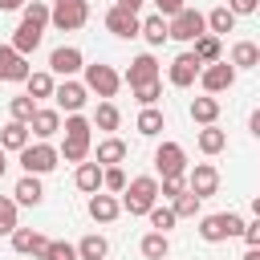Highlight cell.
<instances>
[{"instance_id":"cell-3","label":"cell","mask_w":260,"mask_h":260,"mask_svg":"<svg viewBox=\"0 0 260 260\" xmlns=\"http://www.w3.org/2000/svg\"><path fill=\"white\" fill-rule=\"evenodd\" d=\"M61 162V154H57V146H49V142H28L24 150H20V167H24V175H49L53 167Z\"/></svg>"},{"instance_id":"cell-40","label":"cell","mask_w":260,"mask_h":260,"mask_svg":"<svg viewBox=\"0 0 260 260\" xmlns=\"http://www.w3.org/2000/svg\"><path fill=\"white\" fill-rule=\"evenodd\" d=\"M8 110H12V122H24V126H28V118L37 114V102H32L28 93H20V98L8 102Z\"/></svg>"},{"instance_id":"cell-13","label":"cell","mask_w":260,"mask_h":260,"mask_svg":"<svg viewBox=\"0 0 260 260\" xmlns=\"http://www.w3.org/2000/svg\"><path fill=\"white\" fill-rule=\"evenodd\" d=\"M28 134H37V142H49L53 134H61V110L37 106V114L28 118Z\"/></svg>"},{"instance_id":"cell-12","label":"cell","mask_w":260,"mask_h":260,"mask_svg":"<svg viewBox=\"0 0 260 260\" xmlns=\"http://www.w3.org/2000/svg\"><path fill=\"white\" fill-rule=\"evenodd\" d=\"M53 98H57V110H65V114H81V106L89 102V89H85L81 81L65 77V81L53 89Z\"/></svg>"},{"instance_id":"cell-2","label":"cell","mask_w":260,"mask_h":260,"mask_svg":"<svg viewBox=\"0 0 260 260\" xmlns=\"http://www.w3.org/2000/svg\"><path fill=\"white\" fill-rule=\"evenodd\" d=\"M240 232H244V215H236V211H215V215L199 219V236L207 244H223V240H232Z\"/></svg>"},{"instance_id":"cell-10","label":"cell","mask_w":260,"mask_h":260,"mask_svg":"<svg viewBox=\"0 0 260 260\" xmlns=\"http://www.w3.org/2000/svg\"><path fill=\"white\" fill-rule=\"evenodd\" d=\"M49 69H53V73H61V77H73V73H81V69H85V57H81V49H77V45H57V49L49 53Z\"/></svg>"},{"instance_id":"cell-51","label":"cell","mask_w":260,"mask_h":260,"mask_svg":"<svg viewBox=\"0 0 260 260\" xmlns=\"http://www.w3.org/2000/svg\"><path fill=\"white\" fill-rule=\"evenodd\" d=\"M24 4H28V0H0V8H4V12H12V8H24Z\"/></svg>"},{"instance_id":"cell-33","label":"cell","mask_w":260,"mask_h":260,"mask_svg":"<svg viewBox=\"0 0 260 260\" xmlns=\"http://www.w3.org/2000/svg\"><path fill=\"white\" fill-rule=\"evenodd\" d=\"M223 146H228V134H223L219 126H203V130H199V150H203V154H219Z\"/></svg>"},{"instance_id":"cell-21","label":"cell","mask_w":260,"mask_h":260,"mask_svg":"<svg viewBox=\"0 0 260 260\" xmlns=\"http://www.w3.org/2000/svg\"><path fill=\"white\" fill-rule=\"evenodd\" d=\"M191 45H195L191 53H195V61H199V65H211V61H223V49H219V37H211V32H203V37H195Z\"/></svg>"},{"instance_id":"cell-45","label":"cell","mask_w":260,"mask_h":260,"mask_svg":"<svg viewBox=\"0 0 260 260\" xmlns=\"http://www.w3.org/2000/svg\"><path fill=\"white\" fill-rule=\"evenodd\" d=\"M183 191H187V179H162V183H158V195H162V199H175V195H183Z\"/></svg>"},{"instance_id":"cell-28","label":"cell","mask_w":260,"mask_h":260,"mask_svg":"<svg viewBox=\"0 0 260 260\" xmlns=\"http://www.w3.org/2000/svg\"><path fill=\"white\" fill-rule=\"evenodd\" d=\"M24 89H28L32 102H41V98H53L57 81H53V73H28V77H24Z\"/></svg>"},{"instance_id":"cell-47","label":"cell","mask_w":260,"mask_h":260,"mask_svg":"<svg viewBox=\"0 0 260 260\" xmlns=\"http://www.w3.org/2000/svg\"><path fill=\"white\" fill-rule=\"evenodd\" d=\"M154 8H158V16H162V20H171V16H175V12H183L187 4H183V0H154Z\"/></svg>"},{"instance_id":"cell-46","label":"cell","mask_w":260,"mask_h":260,"mask_svg":"<svg viewBox=\"0 0 260 260\" xmlns=\"http://www.w3.org/2000/svg\"><path fill=\"white\" fill-rule=\"evenodd\" d=\"M223 8H228V12H232V16H252V12H256V8H260V0H228V4H223Z\"/></svg>"},{"instance_id":"cell-38","label":"cell","mask_w":260,"mask_h":260,"mask_svg":"<svg viewBox=\"0 0 260 260\" xmlns=\"http://www.w3.org/2000/svg\"><path fill=\"white\" fill-rule=\"evenodd\" d=\"M126 187V171L122 167H102V191L106 195H122Z\"/></svg>"},{"instance_id":"cell-15","label":"cell","mask_w":260,"mask_h":260,"mask_svg":"<svg viewBox=\"0 0 260 260\" xmlns=\"http://www.w3.org/2000/svg\"><path fill=\"white\" fill-rule=\"evenodd\" d=\"M138 24H142V20H138V12H126V8H118V4L106 12V28H110L114 37H122V41L138 37Z\"/></svg>"},{"instance_id":"cell-37","label":"cell","mask_w":260,"mask_h":260,"mask_svg":"<svg viewBox=\"0 0 260 260\" xmlns=\"http://www.w3.org/2000/svg\"><path fill=\"white\" fill-rule=\"evenodd\" d=\"M61 130H65V138H81V142H89V118H81V114H69L65 122H61Z\"/></svg>"},{"instance_id":"cell-49","label":"cell","mask_w":260,"mask_h":260,"mask_svg":"<svg viewBox=\"0 0 260 260\" xmlns=\"http://www.w3.org/2000/svg\"><path fill=\"white\" fill-rule=\"evenodd\" d=\"M45 252H49V236H41V232H37V240H32V252H28V256H32V260H45Z\"/></svg>"},{"instance_id":"cell-14","label":"cell","mask_w":260,"mask_h":260,"mask_svg":"<svg viewBox=\"0 0 260 260\" xmlns=\"http://www.w3.org/2000/svg\"><path fill=\"white\" fill-rule=\"evenodd\" d=\"M28 73V57H20L12 45H0V81H24Z\"/></svg>"},{"instance_id":"cell-23","label":"cell","mask_w":260,"mask_h":260,"mask_svg":"<svg viewBox=\"0 0 260 260\" xmlns=\"http://www.w3.org/2000/svg\"><path fill=\"white\" fill-rule=\"evenodd\" d=\"M228 65H232V69H256V65H260V49H256L252 41H236Z\"/></svg>"},{"instance_id":"cell-22","label":"cell","mask_w":260,"mask_h":260,"mask_svg":"<svg viewBox=\"0 0 260 260\" xmlns=\"http://www.w3.org/2000/svg\"><path fill=\"white\" fill-rule=\"evenodd\" d=\"M73 252H77V260H106L110 256V244H106V236L89 232V236H81V244Z\"/></svg>"},{"instance_id":"cell-44","label":"cell","mask_w":260,"mask_h":260,"mask_svg":"<svg viewBox=\"0 0 260 260\" xmlns=\"http://www.w3.org/2000/svg\"><path fill=\"white\" fill-rule=\"evenodd\" d=\"M45 260H77V252H73V244H65V240H49Z\"/></svg>"},{"instance_id":"cell-11","label":"cell","mask_w":260,"mask_h":260,"mask_svg":"<svg viewBox=\"0 0 260 260\" xmlns=\"http://www.w3.org/2000/svg\"><path fill=\"white\" fill-rule=\"evenodd\" d=\"M199 69H203V65H199V61H195V53L187 49V53H179V57L171 61L167 77H171V85H175V89H187V85H195V81H199Z\"/></svg>"},{"instance_id":"cell-5","label":"cell","mask_w":260,"mask_h":260,"mask_svg":"<svg viewBox=\"0 0 260 260\" xmlns=\"http://www.w3.org/2000/svg\"><path fill=\"white\" fill-rule=\"evenodd\" d=\"M203 32H207V24H203V12H195V8H183L167 20V41H195Z\"/></svg>"},{"instance_id":"cell-20","label":"cell","mask_w":260,"mask_h":260,"mask_svg":"<svg viewBox=\"0 0 260 260\" xmlns=\"http://www.w3.org/2000/svg\"><path fill=\"white\" fill-rule=\"evenodd\" d=\"M0 146H4V154H8V150L20 154V150L28 146V126H24V122H4V126H0Z\"/></svg>"},{"instance_id":"cell-4","label":"cell","mask_w":260,"mask_h":260,"mask_svg":"<svg viewBox=\"0 0 260 260\" xmlns=\"http://www.w3.org/2000/svg\"><path fill=\"white\" fill-rule=\"evenodd\" d=\"M89 20V4L85 0H53L49 8V24H57L61 32H73Z\"/></svg>"},{"instance_id":"cell-43","label":"cell","mask_w":260,"mask_h":260,"mask_svg":"<svg viewBox=\"0 0 260 260\" xmlns=\"http://www.w3.org/2000/svg\"><path fill=\"white\" fill-rule=\"evenodd\" d=\"M32 240H37V232H32V228H16V232H12V248H16L20 256H28V252H32Z\"/></svg>"},{"instance_id":"cell-7","label":"cell","mask_w":260,"mask_h":260,"mask_svg":"<svg viewBox=\"0 0 260 260\" xmlns=\"http://www.w3.org/2000/svg\"><path fill=\"white\" fill-rule=\"evenodd\" d=\"M154 167H158L162 179H183V175H187V150H183L179 142H162V146L154 150Z\"/></svg>"},{"instance_id":"cell-17","label":"cell","mask_w":260,"mask_h":260,"mask_svg":"<svg viewBox=\"0 0 260 260\" xmlns=\"http://www.w3.org/2000/svg\"><path fill=\"white\" fill-rule=\"evenodd\" d=\"M89 215H93L98 223H114V219L122 215V203H118V195L93 191V195H89Z\"/></svg>"},{"instance_id":"cell-39","label":"cell","mask_w":260,"mask_h":260,"mask_svg":"<svg viewBox=\"0 0 260 260\" xmlns=\"http://www.w3.org/2000/svg\"><path fill=\"white\" fill-rule=\"evenodd\" d=\"M20 223H16V199L0 195V236H12Z\"/></svg>"},{"instance_id":"cell-25","label":"cell","mask_w":260,"mask_h":260,"mask_svg":"<svg viewBox=\"0 0 260 260\" xmlns=\"http://www.w3.org/2000/svg\"><path fill=\"white\" fill-rule=\"evenodd\" d=\"M73 183H77V191H85V195L102 191V167H98V162H77Z\"/></svg>"},{"instance_id":"cell-30","label":"cell","mask_w":260,"mask_h":260,"mask_svg":"<svg viewBox=\"0 0 260 260\" xmlns=\"http://www.w3.org/2000/svg\"><path fill=\"white\" fill-rule=\"evenodd\" d=\"M89 126H98V130H106V134H114V130L122 126V114H118V106H114V102H102Z\"/></svg>"},{"instance_id":"cell-16","label":"cell","mask_w":260,"mask_h":260,"mask_svg":"<svg viewBox=\"0 0 260 260\" xmlns=\"http://www.w3.org/2000/svg\"><path fill=\"white\" fill-rule=\"evenodd\" d=\"M122 81H126L130 89H138V85H146V81H158V61H154L150 53H142V57H134Z\"/></svg>"},{"instance_id":"cell-36","label":"cell","mask_w":260,"mask_h":260,"mask_svg":"<svg viewBox=\"0 0 260 260\" xmlns=\"http://www.w3.org/2000/svg\"><path fill=\"white\" fill-rule=\"evenodd\" d=\"M89 146H93V142H81V138H65V142L57 146V154H61L65 162H85V158H89Z\"/></svg>"},{"instance_id":"cell-6","label":"cell","mask_w":260,"mask_h":260,"mask_svg":"<svg viewBox=\"0 0 260 260\" xmlns=\"http://www.w3.org/2000/svg\"><path fill=\"white\" fill-rule=\"evenodd\" d=\"M81 85H85L89 93H98V98H106V102H110V98L118 93L122 77H118V69H114V65H102V61H98V65H85V81H81Z\"/></svg>"},{"instance_id":"cell-26","label":"cell","mask_w":260,"mask_h":260,"mask_svg":"<svg viewBox=\"0 0 260 260\" xmlns=\"http://www.w3.org/2000/svg\"><path fill=\"white\" fill-rule=\"evenodd\" d=\"M203 24H207V32H211V37H223V32H232V28H236V16L219 4V8H211V12L203 16Z\"/></svg>"},{"instance_id":"cell-53","label":"cell","mask_w":260,"mask_h":260,"mask_svg":"<svg viewBox=\"0 0 260 260\" xmlns=\"http://www.w3.org/2000/svg\"><path fill=\"white\" fill-rule=\"evenodd\" d=\"M4 171H8V158H4V146H0V179H4Z\"/></svg>"},{"instance_id":"cell-8","label":"cell","mask_w":260,"mask_h":260,"mask_svg":"<svg viewBox=\"0 0 260 260\" xmlns=\"http://www.w3.org/2000/svg\"><path fill=\"white\" fill-rule=\"evenodd\" d=\"M199 85H203V93H223V89L236 85V69L228 61H211V65L199 69Z\"/></svg>"},{"instance_id":"cell-27","label":"cell","mask_w":260,"mask_h":260,"mask_svg":"<svg viewBox=\"0 0 260 260\" xmlns=\"http://www.w3.org/2000/svg\"><path fill=\"white\" fill-rule=\"evenodd\" d=\"M37 45H41V28H32V24H20V28L12 32V49H16L20 57L37 53Z\"/></svg>"},{"instance_id":"cell-35","label":"cell","mask_w":260,"mask_h":260,"mask_svg":"<svg viewBox=\"0 0 260 260\" xmlns=\"http://www.w3.org/2000/svg\"><path fill=\"white\" fill-rule=\"evenodd\" d=\"M20 16H24L20 24H32V28H45V24H49V4H45V0H28V4L20 8Z\"/></svg>"},{"instance_id":"cell-18","label":"cell","mask_w":260,"mask_h":260,"mask_svg":"<svg viewBox=\"0 0 260 260\" xmlns=\"http://www.w3.org/2000/svg\"><path fill=\"white\" fill-rule=\"evenodd\" d=\"M122 158H126V142H122V138H114V134H110V138H102V142H98V150H93V162H98V167H118Z\"/></svg>"},{"instance_id":"cell-52","label":"cell","mask_w":260,"mask_h":260,"mask_svg":"<svg viewBox=\"0 0 260 260\" xmlns=\"http://www.w3.org/2000/svg\"><path fill=\"white\" fill-rule=\"evenodd\" d=\"M244 260H260V248H248V252H244Z\"/></svg>"},{"instance_id":"cell-24","label":"cell","mask_w":260,"mask_h":260,"mask_svg":"<svg viewBox=\"0 0 260 260\" xmlns=\"http://www.w3.org/2000/svg\"><path fill=\"white\" fill-rule=\"evenodd\" d=\"M215 118H219V102H215L211 93H203V98L191 102V122H199V126H215Z\"/></svg>"},{"instance_id":"cell-34","label":"cell","mask_w":260,"mask_h":260,"mask_svg":"<svg viewBox=\"0 0 260 260\" xmlns=\"http://www.w3.org/2000/svg\"><path fill=\"white\" fill-rule=\"evenodd\" d=\"M199 207H203V199H195L191 191H183V195H175V199H171L175 219H195V215H199Z\"/></svg>"},{"instance_id":"cell-1","label":"cell","mask_w":260,"mask_h":260,"mask_svg":"<svg viewBox=\"0 0 260 260\" xmlns=\"http://www.w3.org/2000/svg\"><path fill=\"white\" fill-rule=\"evenodd\" d=\"M122 211H130V215H146L154 203H158V179L154 175H138V179H130L126 187H122Z\"/></svg>"},{"instance_id":"cell-32","label":"cell","mask_w":260,"mask_h":260,"mask_svg":"<svg viewBox=\"0 0 260 260\" xmlns=\"http://www.w3.org/2000/svg\"><path fill=\"white\" fill-rule=\"evenodd\" d=\"M162 126H167V122H162V110H154V106H142V114H138V134H142V138H154Z\"/></svg>"},{"instance_id":"cell-29","label":"cell","mask_w":260,"mask_h":260,"mask_svg":"<svg viewBox=\"0 0 260 260\" xmlns=\"http://www.w3.org/2000/svg\"><path fill=\"white\" fill-rule=\"evenodd\" d=\"M142 256H146V260H167V256H171V240H167L162 232H146V236H142Z\"/></svg>"},{"instance_id":"cell-50","label":"cell","mask_w":260,"mask_h":260,"mask_svg":"<svg viewBox=\"0 0 260 260\" xmlns=\"http://www.w3.org/2000/svg\"><path fill=\"white\" fill-rule=\"evenodd\" d=\"M114 4H118V8H126V12H138V8H142V0H114Z\"/></svg>"},{"instance_id":"cell-42","label":"cell","mask_w":260,"mask_h":260,"mask_svg":"<svg viewBox=\"0 0 260 260\" xmlns=\"http://www.w3.org/2000/svg\"><path fill=\"white\" fill-rule=\"evenodd\" d=\"M134 98H138V106H154V102L162 98V81H146V85H138Z\"/></svg>"},{"instance_id":"cell-9","label":"cell","mask_w":260,"mask_h":260,"mask_svg":"<svg viewBox=\"0 0 260 260\" xmlns=\"http://www.w3.org/2000/svg\"><path fill=\"white\" fill-rule=\"evenodd\" d=\"M183 179H187V191H191L195 199H207V195L219 191V171H215L211 162H195V171H187Z\"/></svg>"},{"instance_id":"cell-31","label":"cell","mask_w":260,"mask_h":260,"mask_svg":"<svg viewBox=\"0 0 260 260\" xmlns=\"http://www.w3.org/2000/svg\"><path fill=\"white\" fill-rule=\"evenodd\" d=\"M138 37H146V45H162L167 41V20L154 12V16H146L142 24H138Z\"/></svg>"},{"instance_id":"cell-41","label":"cell","mask_w":260,"mask_h":260,"mask_svg":"<svg viewBox=\"0 0 260 260\" xmlns=\"http://www.w3.org/2000/svg\"><path fill=\"white\" fill-rule=\"evenodd\" d=\"M146 215H150V228H154V232H162V236H167V232L179 223V219H175V211H171V207H158V203H154Z\"/></svg>"},{"instance_id":"cell-19","label":"cell","mask_w":260,"mask_h":260,"mask_svg":"<svg viewBox=\"0 0 260 260\" xmlns=\"http://www.w3.org/2000/svg\"><path fill=\"white\" fill-rule=\"evenodd\" d=\"M12 199H16V207H37V203L45 199L41 179H37V175H24V179L16 183V191H12Z\"/></svg>"},{"instance_id":"cell-48","label":"cell","mask_w":260,"mask_h":260,"mask_svg":"<svg viewBox=\"0 0 260 260\" xmlns=\"http://www.w3.org/2000/svg\"><path fill=\"white\" fill-rule=\"evenodd\" d=\"M240 236H244V244H248V248H260V219L244 223V232H240Z\"/></svg>"}]
</instances>
